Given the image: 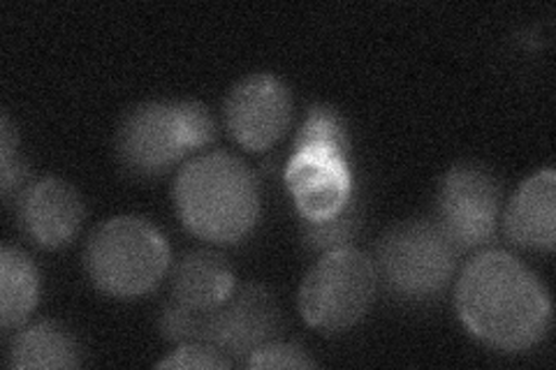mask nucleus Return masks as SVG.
Listing matches in <instances>:
<instances>
[{
  "label": "nucleus",
  "mask_w": 556,
  "mask_h": 370,
  "mask_svg": "<svg viewBox=\"0 0 556 370\" xmlns=\"http://www.w3.org/2000/svg\"><path fill=\"white\" fill-rule=\"evenodd\" d=\"M172 195L181 225L214 245L241 243L260 220L255 174L232 153L193 157L179 169Z\"/></svg>",
  "instance_id": "obj_2"
},
{
  "label": "nucleus",
  "mask_w": 556,
  "mask_h": 370,
  "mask_svg": "<svg viewBox=\"0 0 556 370\" xmlns=\"http://www.w3.org/2000/svg\"><path fill=\"white\" fill-rule=\"evenodd\" d=\"M40 302V271L35 261L14 245L0 251V324L20 329Z\"/></svg>",
  "instance_id": "obj_15"
},
{
  "label": "nucleus",
  "mask_w": 556,
  "mask_h": 370,
  "mask_svg": "<svg viewBox=\"0 0 556 370\" xmlns=\"http://www.w3.org/2000/svg\"><path fill=\"white\" fill-rule=\"evenodd\" d=\"M232 366L235 361L230 357H225L223 352L204 343L179 345L169 357L155 363V368H177V370H223Z\"/></svg>",
  "instance_id": "obj_20"
},
{
  "label": "nucleus",
  "mask_w": 556,
  "mask_h": 370,
  "mask_svg": "<svg viewBox=\"0 0 556 370\" xmlns=\"http://www.w3.org/2000/svg\"><path fill=\"white\" fill-rule=\"evenodd\" d=\"M374 259L353 245L327 251L308 269L300 288L304 322L325 333H341L364 320L376 298Z\"/></svg>",
  "instance_id": "obj_5"
},
{
  "label": "nucleus",
  "mask_w": 556,
  "mask_h": 370,
  "mask_svg": "<svg viewBox=\"0 0 556 370\" xmlns=\"http://www.w3.org/2000/svg\"><path fill=\"white\" fill-rule=\"evenodd\" d=\"M510 243L525 251H554L556 243V174L543 169L517 188L503 216Z\"/></svg>",
  "instance_id": "obj_12"
},
{
  "label": "nucleus",
  "mask_w": 556,
  "mask_h": 370,
  "mask_svg": "<svg viewBox=\"0 0 556 370\" xmlns=\"http://www.w3.org/2000/svg\"><path fill=\"white\" fill-rule=\"evenodd\" d=\"M455 308L468 333L498 352L531 349L552 324L545 283L506 251H482L466 261L457 278Z\"/></svg>",
  "instance_id": "obj_1"
},
{
  "label": "nucleus",
  "mask_w": 556,
  "mask_h": 370,
  "mask_svg": "<svg viewBox=\"0 0 556 370\" xmlns=\"http://www.w3.org/2000/svg\"><path fill=\"white\" fill-rule=\"evenodd\" d=\"M20 132L14 130L12 120L8 114L0 116V192H3V200L10 202L14 192L26 190V176H28V165L22 155L20 149Z\"/></svg>",
  "instance_id": "obj_18"
},
{
  "label": "nucleus",
  "mask_w": 556,
  "mask_h": 370,
  "mask_svg": "<svg viewBox=\"0 0 556 370\" xmlns=\"http://www.w3.org/2000/svg\"><path fill=\"white\" fill-rule=\"evenodd\" d=\"M181 102V114H184V126L188 135V144L193 151L208 146L216 139V120L204 104L193 100H179Z\"/></svg>",
  "instance_id": "obj_22"
},
{
  "label": "nucleus",
  "mask_w": 556,
  "mask_h": 370,
  "mask_svg": "<svg viewBox=\"0 0 556 370\" xmlns=\"http://www.w3.org/2000/svg\"><path fill=\"white\" fill-rule=\"evenodd\" d=\"M200 324H202V312L190 310L179 302H174V298L165 304L159 320L163 339L177 345L200 343Z\"/></svg>",
  "instance_id": "obj_21"
},
{
  "label": "nucleus",
  "mask_w": 556,
  "mask_h": 370,
  "mask_svg": "<svg viewBox=\"0 0 556 370\" xmlns=\"http://www.w3.org/2000/svg\"><path fill=\"white\" fill-rule=\"evenodd\" d=\"M8 366L16 370H65L81 366V349L73 331L42 320L24 327L10 343Z\"/></svg>",
  "instance_id": "obj_14"
},
{
  "label": "nucleus",
  "mask_w": 556,
  "mask_h": 370,
  "mask_svg": "<svg viewBox=\"0 0 556 370\" xmlns=\"http://www.w3.org/2000/svg\"><path fill=\"white\" fill-rule=\"evenodd\" d=\"M225 128L251 153H265L281 142L292 123L290 88L269 73H255L232 86L223 107Z\"/></svg>",
  "instance_id": "obj_9"
},
{
  "label": "nucleus",
  "mask_w": 556,
  "mask_h": 370,
  "mask_svg": "<svg viewBox=\"0 0 556 370\" xmlns=\"http://www.w3.org/2000/svg\"><path fill=\"white\" fill-rule=\"evenodd\" d=\"M247 368L253 370H265V368H290V370H306L316 366L308 357V352L298 343H286V341H271L263 347H257L253 355L243 361Z\"/></svg>",
  "instance_id": "obj_19"
},
{
  "label": "nucleus",
  "mask_w": 556,
  "mask_h": 370,
  "mask_svg": "<svg viewBox=\"0 0 556 370\" xmlns=\"http://www.w3.org/2000/svg\"><path fill=\"white\" fill-rule=\"evenodd\" d=\"M286 183L304 220L332 218L355 197L348 157L325 149H294Z\"/></svg>",
  "instance_id": "obj_10"
},
{
  "label": "nucleus",
  "mask_w": 556,
  "mask_h": 370,
  "mask_svg": "<svg viewBox=\"0 0 556 370\" xmlns=\"http://www.w3.org/2000/svg\"><path fill=\"white\" fill-rule=\"evenodd\" d=\"M294 149H325L339 155H351L348 149V135L343 128V120L332 107H311L308 118L294 139Z\"/></svg>",
  "instance_id": "obj_17"
},
{
  "label": "nucleus",
  "mask_w": 556,
  "mask_h": 370,
  "mask_svg": "<svg viewBox=\"0 0 556 370\" xmlns=\"http://www.w3.org/2000/svg\"><path fill=\"white\" fill-rule=\"evenodd\" d=\"M362 227V202L353 197L343 210L327 220H304L302 237L313 251H337L351 245Z\"/></svg>",
  "instance_id": "obj_16"
},
{
  "label": "nucleus",
  "mask_w": 556,
  "mask_h": 370,
  "mask_svg": "<svg viewBox=\"0 0 556 370\" xmlns=\"http://www.w3.org/2000/svg\"><path fill=\"white\" fill-rule=\"evenodd\" d=\"M116 153L124 167L137 176H161L181 163L188 153H193L184 126L181 102L153 100L137 104L121 120Z\"/></svg>",
  "instance_id": "obj_8"
},
{
  "label": "nucleus",
  "mask_w": 556,
  "mask_h": 370,
  "mask_svg": "<svg viewBox=\"0 0 556 370\" xmlns=\"http://www.w3.org/2000/svg\"><path fill=\"white\" fill-rule=\"evenodd\" d=\"M459 251L437 220H406L390 227L378 241L376 273L386 290L402 302L439 298L457 271Z\"/></svg>",
  "instance_id": "obj_4"
},
{
  "label": "nucleus",
  "mask_w": 556,
  "mask_h": 370,
  "mask_svg": "<svg viewBox=\"0 0 556 370\" xmlns=\"http://www.w3.org/2000/svg\"><path fill=\"white\" fill-rule=\"evenodd\" d=\"M20 220L28 239L40 248H65L75 241L84 222L81 195L73 183L45 176L22 192Z\"/></svg>",
  "instance_id": "obj_11"
},
{
  "label": "nucleus",
  "mask_w": 556,
  "mask_h": 370,
  "mask_svg": "<svg viewBox=\"0 0 556 370\" xmlns=\"http://www.w3.org/2000/svg\"><path fill=\"white\" fill-rule=\"evenodd\" d=\"M232 292V267L228 259L214 251L188 253L172 271V298L190 310H214Z\"/></svg>",
  "instance_id": "obj_13"
},
{
  "label": "nucleus",
  "mask_w": 556,
  "mask_h": 370,
  "mask_svg": "<svg viewBox=\"0 0 556 370\" xmlns=\"http://www.w3.org/2000/svg\"><path fill=\"white\" fill-rule=\"evenodd\" d=\"M84 269L96 290L130 302L163 283L169 245L153 222L116 216L93 229L84 248Z\"/></svg>",
  "instance_id": "obj_3"
},
{
  "label": "nucleus",
  "mask_w": 556,
  "mask_h": 370,
  "mask_svg": "<svg viewBox=\"0 0 556 370\" xmlns=\"http://www.w3.org/2000/svg\"><path fill=\"white\" fill-rule=\"evenodd\" d=\"M281 306L276 296L257 283L235 288L225 302L202 312L200 343L212 345L232 361H247L257 347L281 336Z\"/></svg>",
  "instance_id": "obj_7"
},
{
  "label": "nucleus",
  "mask_w": 556,
  "mask_h": 370,
  "mask_svg": "<svg viewBox=\"0 0 556 370\" xmlns=\"http://www.w3.org/2000/svg\"><path fill=\"white\" fill-rule=\"evenodd\" d=\"M501 197V183L490 169L478 163H459L441 179L437 225L459 253L482 248L496 234Z\"/></svg>",
  "instance_id": "obj_6"
}]
</instances>
